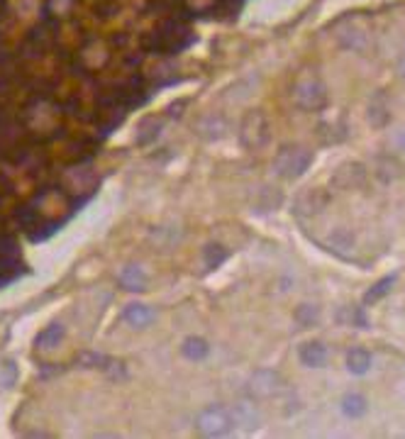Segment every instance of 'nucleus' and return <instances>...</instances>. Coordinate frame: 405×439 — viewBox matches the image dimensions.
I'll return each instance as SVG.
<instances>
[{"instance_id": "obj_8", "label": "nucleus", "mask_w": 405, "mask_h": 439, "mask_svg": "<svg viewBox=\"0 0 405 439\" xmlns=\"http://www.w3.org/2000/svg\"><path fill=\"white\" fill-rule=\"evenodd\" d=\"M64 183H66L68 193H91L98 186V176L91 166H76V169L66 171Z\"/></svg>"}, {"instance_id": "obj_19", "label": "nucleus", "mask_w": 405, "mask_h": 439, "mask_svg": "<svg viewBox=\"0 0 405 439\" xmlns=\"http://www.w3.org/2000/svg\"><path fill=\"white\" fill-rule=\"evenodd\" d=\"M232 418L237 424H245L247 429H252V427L259 424V413H256V408L252 403H237Z\"/></svg>"}, {"instance_id": "obj_14", "label": "nucleus", "mask_w": 405, "mask_h": 439, "mask_svg": "<svg viewBox=\"0 0 405 439\" xmlns=\"http://www.w3.org/2000/svg\"><path fill=\"white\" fill-rule=\"evenodd\" d=\"M376 176H379L381 181L390 183L403 176V166H400V161L395 159V156H381V159L376 161Z\"/></svg>"}, {"instance_id": "obj_9", "label": "nucleus", "mask_w": 405, "mask_h": 439, "mask_svg": "<svg viewBox=\"0 0 405 439\" xmlns=\"http://www.w3.org/2000/svg\"><path fill=\"white\" fill-rule=\"evenodd\" d=\"M298 357H301V362L308 368H317L328 362V346L322 344V342H305L301 346V351H298Z\"/></svg>"}, {"instance_id": "obj_26", "label": "nucleus", "mask_w": 405, "mask_h": 439, "mask_svg": "<svg viewBox=\"0 0 405 439\" xmlns=\"http://www.w3.org/2000/svg\"><path fill=\"white\" fill-rule=\"evenodd\" d=\"M328 244L337 252H344V249H352L354 244V234L349 230H335L332 234L328 237Z\"/></svg>"}, {"instance_id": "obj_28", "label": "nucleus", "mask_w": 405, "mask_h": 439, "mask_svg": "<svg viewBox=\"0 0 405 439\" xmlns=\"http://www.w3.org/2000/svg\"><path fill=\"white\" fill-rule=\"evenodd\" d=\"M398 73L405 78V49L400 52V57H398Z\"/></svg>"}, {"instance_id": "obj_1", "label": "nucleus", "mask_w": 405, "mask_h": 439, "mask_svg": "<svg viewBox=\"0 0 405 439\" xmlns=\"http://www.w3.org/2000/svg\"><path fill=\"white\" fill-rule=\"evenodd\" d=\"M269 140H271V127L264 110H249V113H245V118L239 122V142H242V147L249 151H259L269 144Z\"/></svg>"}, {"instance_id": "obj_10", "label": "nucleus", "mask_w": 405, "mask_h": 439, "mask_svg": "<svg viewBox=\"0 0 405 439\" xmlns=\"http://www.w3.org/2000/svg\"><path fill=\"white\" fill-rule=\"evenodd\" d=\"M388 120H390L388 95H386L384 91H379V93H374V98H371L369 103V122L374 124V127H386Z\"/></svg>"}, {"instance_id": "obj_12", "label": "nucleus", "mask_w": 405, "mask_h": 439, "mask_svg": "<svg viewBox=\"0 0 405 439\" xmlns=\"http://www.w3.org/2000/svg\"><path fill=\"white\" fill-rule=\"evenodd\" d=\"M371 366V354L366 349H361V346H354V349L347 351V368L349 373H354V376H364V373L369 371Z\"/></svg>"}, {"instance_id": "obj_7", "label": "nucleus", "mask_w": 405, "mask_h": 439, "mask_svg": "<svg viewBox=\"0 0 405 439\" xmlns=\"http://www.w3.org/2000/svg\"><path fill=\"white\" fill-rule=\"evenodd\" d=\"M281 388V376L274 371V368H259L249 376V383H247V391H249L252 398L264 400L276 395Z\"/></svg>"}, {"instance_id": "obj_4", "label": "nucleus", "mask_w": 405, "mask_h": 439, "mask_svg": "<svg viewBox=\"0 0 405 439\" xmlns=\"http://www.w3.org/2000/svg\"><path fill=\"white\" fill-rule=\"evenodd\" d=\"M293 103L301 110L317 113L328 105V88L322 86V81H317V78H303L293 88Z\"/></svg>"}, {"instance_id": "obj_13", "label": "nucleus", "mask_w": 405, "mask_h": 439, "mask_svg": "<svg viewBox=\"0 0 405 439\" xmlns=\"http://www.w3.org/2000/svg\"><path fill=\"white\" fill-rule=\"evenodd\" d=\"M366 410H369V403H366V398H364L361 393H347L342 398V413L347 415L349 420L364 418Z\"/></svg>"}, {"instance_id": "obj_23", "label": "nucleus", "mask_w": 405, "mask_h": 439, "mask_svg": "<svg viewBox=\"0 0 405 439\" xmlns=\"http://www.w3.org/2000/svg\"><path fill=\"white\" fill-rule=\"evenodd\" d=\"M393 283H395V274H393V276H386V279H381L379 283L371 286L369 293L364 295V303H366V305L379 303V300L384 298V295H388V290L393 288Z\"/></svg>"}, {"instance_id": "obj_3", "label": "nucleus", "mask_w": 405, "mask_h": 439, "mask_svg": "<svg viewBox=\"0 0 405 439\" xmlns=\"http://www.w3.org/2000/svg\"><path fill=\"white\" fill-rule=\"evenodd\" d=\"M234 427V418L223 405H208L198 415V432L202 437H225Z\"/></svg>"}, {"instance_id": "obj_5", "label": "nucleus", "mask_w": 405, "mask_h": 439, "mask_svg": "<svg viewBox=\"0 0 405 439\" xmlns=\"http://www.w3.org/2000/svg\"><path fill=\"white\" fill-rule=\"evenodd\" d=\"M330 205V193L325 188H303L293 203V212L298 217H315Z\"/></svg>"}, {"instance_id": "obj_15", "label": "nucleus", "mask_w": 405, "mask_h": 439, "mask_svg": "<svg viewBox=\"0 0 405 439\" xmlns=\"http://www.w3.org/2000/svg\"><path fill=\"white\" fill-rule=\"evenodd\" d=\"M62 210H64L62 193H44V196H39V210H37L39 217H59Z\"/></svg>"}, {"instance_id": "obj_18", "label": "nucleus", "mask_w": 405, "mask_h": 439, "mask_svg": "<svg viewBox=\"0 0 405 439\" xmlns=\"http://www.w3.org/2000/svg\"><path fill=\"white\" fill-rule=\"evenodd\" d=\"M120 283L127 290H144L147 286V274L140 266H127L122 274H120Z\"/></svg>"}, {"instance_id": "obj_6", "label": "nucleus", "mask_w": 405, "mask_h": 439, "mask_svg": "<svg viewBox=\"0 0 405 439\" xmlns=\"http://www.w3.org/2000/svg\"><path fill=\"white\" fill-rule=\"evenodd\" d=\"M366 183V169L359 161H347L337 166L332 174V188L337 191H357Z\"/></svg>"}, {"instance_id": "obj_21", "label": "nucleus", "mask_w": 405, "mask_h": 439, "mask_svg": "<svg viewBox=\"0 0 405 439\" xmlns=\"http://www.w3.org/2000/svg\"><path fill=\"white\" fill-rule=\"evenodd\" d=\"M281 200H283V193L279 191V188H271V186H266V188H261L259 191V198H256V207L259 210H276V207L281 205Z\"/></svg>"}, {"instance_id": "obj_17", "label": "nucleus", "mask_w": 405, "mask_h": 439, "mask_svg": "<svg viewBox=\"0 0 405 439\" xmlns=\"http://www.w3.org/2000/svg\"><path fill=\"white\" fill-rule=\"evenodd\" d=\"M181 351H183V357L191 359V362H200V359L208 357L210 346H208V342L200 339V337H188V339L183 342Z\"/></svg>"}, {"instance_id": "obj_22", "label": "nucleus", "mask_w": 405, "mask_h": 439, "mask_svg": "<svg viewBox=\"0 0 405 439\" xmlns=\"http://www.w3.org/2000/svg\"><path fill=\"white\" fill-rule=\"evenodd\" d=\"M62 339H64V327L49 325L47 330H42V335L37 337V346H39V349H54Z\"/></svg>"}, {"instance_id": "obj_25", "label": "nucleus", "mask_w": 405, "mask_h": 439, "mask_svg": "<svg viewBox=\"0 0 405 439\" xmlns=\"http://www.w3.org/2000/svg\"><path fill=\"white\" fill-rule=\"evenodd\" d=\"M317 320H320V310H317V305L305 303L296 310V322L301 327H312Z\"/></svg>"}, {"instance_id": "obj_27", "label": "nucleus", "mask_w": 405, "mask_h": 439, "mask_svg": "<svg viewBox=\"0 0 405 439\" xmlns=\"http://www.w3.org/2000/svg\"><path fill=\"white\" fill-rule=\"evenodd\" d=\"M15 378H17V368H15V364L12 362H3L0 364V386H12L15 383Z\"/></svg>"}, {"instance_id": "obj_24", "label": "nucleus", "mask_w": 405, "mask_h": 439, "mask_svg": "<svg viewBox=\"0 0 405 439\" xmlns=\"http://www.w3.org/2000/svg\"><path fill=\"white\" fill-rule=\"evenodd\" d=\"M202 259H205L208 269H218L220 263H225V259H227V249L220 247V244H208L205 252H202Z\"/></svg>"}, {"instance_id": "obj_11", "label": "nucleus", "mask_w": 405, "mask_h": 439, "mask_svg": "<svg viewBox=\"0 0 405 439\" xmlns=\"http://www.w3.org/2000/svg\"><path fill=\"white\" fill-rule=\"evenodd\" d=\"M339 44L344 49H352V52H364V49L369 47V37L366 32H361L359 27H344L339 32Z\"/></svg>"}, {"instance_id": "obj_2", "label": "nucleus", "mask_w": 405, "mask_h": 439, "mask_svg": "<svg viewBox=\"0 0 405 439\" xmlns=\"http://www.w3.org/2000/svg\"><path fill=\"white\" fill-rule=\"evenodd\" d=\"M312 164V151L305 149V147L301 144H286L281 147V151L276 154L274 159V171L276 176H281V178H298V176H303L308 169H310Z\"/></svg>"}, {"instance_id": "obj_16", "label": "nucleus", "mask_w": 405, "mask_h": 439, "mask_svg": "<svg viewBox=\"0 0 405 439\" xmlns=\"http://www.w3.org/2000/svg\"><path fill=\"white\" fill-rule=\"evenodd\" d=\"M122 317H125V322H130L132 327H147L154 320V312H151V308H147V305L135 303V305H127Z\"/></svg>"}, {"instance_id": "obj_20", "label": "nucleus", "mask_w": 405, "mask_h": 439, "mask_svg": "<svg viewBox=\"0 0 405 439\" xmlns=\"http://www.w3.org/2000/svg\"><path fill=\"white\" fill-rule=\"evenodd\" d=\"M225 127H227V124H225V120L218 118V115H208V118L198 124L200 135L208 137V140H220V137H223V132H225Z\"/></svg>"}]
</instances>
